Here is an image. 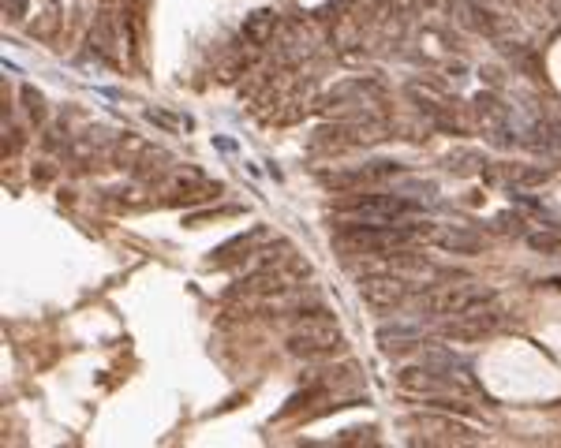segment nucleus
Masks as SVG:
<instances>
[{"label":"nucleus","mask_w":561,"mask_h":448,"mask_svg":"<svg viewBox=\"0 0 561 448\" xmlns=\"http://www.w3.org/2000/svg\"><path fill=\"white\" fill-rule=\"evenodd\" d=\"M344 347V333L337 325L322 321V325H304L299 333L288 336V352L292 355H304V359H326V355H337Z\"/></svg>","instance_id":"1"},{"label":"nucleus","mask_w":561,"mask_h":448,"mask_svg":"<svg viewBox=\"0 0 561 448\" xmlns=\"http://www.w3.org/2000/svg\"><path fill=\"white\" fill-rule=\"evenodd\" d=\"M360 295H363V303H371V307H378V310H393V307H401V303L408 299V284L401 277H363L360 280Z\"/></svg>","instance_id":"2"},{"label":"nucleus","mask_w":561,"mask_h":448,"mask_svg":"<svg viewBox=\"0 0 561 448\" xmlns=\"http://www.w3.org/2000/svg\"><path fill=\"white\" fill-rule=\"evenodd\" d=\"M419 336H423V329L412 325V321H385V325H378L382 352H408V347L419 344Z\"/></svg>","instance_id":"3"},{"label":"nucleus","mask_w":561,"mask_h":448,"mask_svg":"<svg viewBox=\"0 0 561 448\" xmlns=\"http://www.w3.org/2000/svg\"><path fill=\"white\" fill-rule=\"evenodd\" d=\"M274 27H277V12H255V15H247V23H243V38L255 41V45H262V41L274 34Z\"/></svg>","instance_id":"4"},{"label":"nucleus","mask_w":561,"mask_h":448,"mask_svg":"<svg viewBox=\"0 0 561 448\" xmlns=\"http://www.w3.org/2000/svg\"><path fill=\"white\" fill-rule=\"evenodd\" d=\"M509 187L513 191H524V187H539V183H546V168H509Z\"/></svg>","instance_id":"5"},{"label":"nucleus","mask_w":561,"mask_h":448,"mask_svg":"<svg viewBox=\"0 0 561 448\" xmlns=\"http://www.w3.org/2000/svg\"><path fill=\"white\" fill-rule=\"evenodd\" d=\"M438 243L446 250H476L479 239L476 236H464V232H446V236H438Z\"/></svg>","instance_id":"6"},{"label":"nucleus","mask_w":561,"mask_h":448,"mask_svg":"<svg viewBox=\"0 0 561 448\" xmlns=\"http://www.w3.org/2000/svg\"><path fill=\"white\" fill-rule=\"evenodd\" d=\"M532 247H539V250H554L558 239H550V236H532Z\"/></svg>","instance_id":"7"},{"label":"nucleus","mask_w":561,"mask_h":448,"mask_svg":"<svg viewBox=\"0 0 561 448\" xmlns=\"http://www.w3.org/2000/svg\"><path fill=\"white\" fill-rule=\"evenodd\" d=\"M23 4H27V0H8V12H12V19L23 15Z\"/></svg>","instance_id":"8"}]
</instances>
